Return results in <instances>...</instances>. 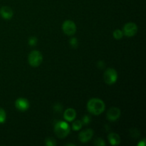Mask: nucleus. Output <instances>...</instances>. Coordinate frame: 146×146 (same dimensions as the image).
<instances>
[{
	"instance_id": "f257e3e1",
	"label": "nucleus",
	"mask_w": 146,
	"mask_h": 146,
	"mask_svg": "<svg viewBox=\"0 0 146 146\" xmlns=\"http://www.w3.org/2000/svg\"><path fill=\"white\" fill-rule=\"evenodd\" d=\"M106 106L104 101L100 98H91L87 104V110L90 113L98 115L105 111Z\"/></svg>"
},
{
	"instance_id": "f03ea898",
	"label": "nucleus",
	"mask_w": 146,
	"mask_h": 146,
	"mask_svg": "<svg viewBox=\"0 0 146 146\" xmlns=\"http://www.w3.org/2000/svg\"><path fill=\"white\" fill-rule=\"evenodd\" d=\"M71 131L69 125L65 121H58L54 125V133L59 138H64Z\"/></svg>"
},
{
	"instance_id": "7ed1b4c3",
	"label": "nucleus",
	"mask_w": 146,
	"mask_h": 146,
	"mask_svg": "<svg viewBox=\"0 0 146 146\" xmlns=\"http://www.w3.org/2000/svg\"><path fill=\"white\" fill-rule=\"evenodd\" d=\"M43 61V56L38 51H32L28 56V61L32 67H38L41 65Z\"/></svg>"
},
{
	"instance_id": "20e7f679",
	"label": "nucleus",
	"mask_w": 146,
	"mask_h": 146,
	"mask_svg": "<svg viewBox=\"0 0 146 146\" xmlns=\"http://www.w3.org/2000/svg\"><path fill=\"white\" fill-rule=\"evenodd\" d=\"M104 81L108 85H112L116 82L118 79L117 71L113 68H108L106 70L104 75Z\"/></svg>"
},
{
	"instance_id": "39448f33",
	"label": "nucleus",
	"mask_w": 146,
	"mask_h": 146,
	"mask_svg": "<svg viewBox=\"0 0 146 146\" xmlns=\"http://www.w3.org/2000/svg\"><path fill=\"white\" fill-rule=\"evenodd\" d=\"M62 29L64 34L68 36H72L76 31V26L71 20H66L62 25Z\"/></svg>"
},
{
	"instance_id": "423d86ee",
	"label": "nucleus",
	"mask_w": 146,
	"mask_h": 146,
	"mask_svg": "<svg viewBox=\"0 0 146 146\" xmlns=\"http://www.w3.org/2000/svg\"><path fill=\"white\" fill-rule=\"evenodd\" d=\"M137 31H138V27L133 22L127 23L124 25L123 29V34L128 37H132L135 36Z\"/></svg>"
},
{
	"instance_id": "0eeeda50",
	"label": "nucleus",
	"mask_w": 146,
	"mask_h": 146,
	"mask_svg": "<svg viewBox=\"0 0 146 146\" xmlns=\"http://www.w3.org/2000/svg\"><path fill=\"white\" fill-rule=\"evenodd\" d=\"M121 116V110L117 107H112L108 111L106 114L107 119L110 121H115Z\"/></svg>"
},
{
	"instance_id": "6e6552de",
	"label": "nucleus",
	"mask_w": 146,
	"mask_h": 146,
	"mask_svg": "<svg viewBox=\"0 0 146 146\" xmlns=\"http://www.w3.org/2000/svg\"><path fill=\"white\" fill-rule=\"evenodd\" d=\"M94 136V131L91 128H88L81 131L78 135V139L81 143H87Z\"/></svg>"
},
{
	"instance_id": "1a4fd4ad",
	"label": "nucleus",
	"mask_w": 146,
	"mask_h": 146,
	"mask_svg": "<svg viewBox=\"0 0 146 146\" xmlns=\"http://www.w3.org/2000/svg\"><path fill=\"white\" fill-rule=\"evenodd\" d=\"M15 106L19 111H25L29 108V102L24 98H19L15 101Z\"/></svg>"
},
{
	"instance_id": "9d476101",
	"label": "nucleus",
	"mask_w": 146,
	"mask_h": 146,
	"mask_svg": "<svg viewBox=\"0 0 146 146\" xmlns=\"http://www.w3.org/2000/svg\"><path fill=\"white\" fill-rule=\"evenodd\" d=\"M12 9L9 7H2L0 9V16L4 19H10L13 17Z\"/></svg>"
},
{
	"instance_id": "9b49d317",
	"label": "nucleus",
	"mask_w": 146,
	"mask_h": 146,
	"mask_svg": "<svg viewBox=\"0 0 146 146\" xmlns=\"http://www.w3.org/2000/svg\"><path fill=\"white\" fill-rule=\"evenodd\" d=\"M76 116V112L74 108H69L65 111L64 113V118L66 121H68V122H71L74 121Z\"/></svg>"
},
{
	"instance_id": "f8f14e48",
	"label": "nucleus",
	"mask_w": 146,
	"mask_h": 146,
	"mask_svg": "<svg viewBox=\"0 0 146 146\" xmlns=\"http://www.w3.org/2000/svg\"><path fill=\"white\" fill-rule=\"evenodd\" d=\"M108 141L112 145H118L121 143V138L119 135L115 133H111L108 136Z\"/></svg>"
},
{
	"instance_id": "ddd939ff",
	"label": "nucleus",
	"mask_w": 146,
	"mask_h": 146,
	"mask_svg": "<svg viewBox=\"0 0 146 146\" xmlns=\"http://www.w3.org/2000/svg\"><path fill=\"white\" fill-rule=\"evenodd\" d=\"M82 126H83V122L81 121H80V120H77V121H76L75 122L73 123L72 124V128L73 130L75 131L81 130V128H82Z\"/></svg>"
},
{
	"instance_id": "4468645a",
	"label": "nucleus",
	"mask_w": 146,
	"mask_h": 146,
	"mask_svg": "<svg viewBox=\"0 0 146 146\" xmlns=\"http://www.w3.org/2000/svg\"><path fill=\"white\" fill-rule=\"evenodd\" d=\"M113 37L115 39L119 40L123 38V31H121L120 29H115L113 31Z\"/></svg>"
},
{
	"instance_id": "2eb2a0df",
	"label": "nucleus",
	"mask_w": 146,
	"mask_h": 146,
	"mask_svg": "<svg viewBox=\"0 0 146 146\" xmlns=\"http://www.w3.org/2000/svg\"><path fill=\"white\" fill-rule=\"evenodd\" d=\"M7 118V114L3 108H0V123H4Z\"/></svg>"
},
{
	"instance_id": "dca6fc26",
	"label": "nucleus",
	"mask_w": 146,
	"mask_h": 146,
	"mask_svg": "<svg viewBox=\"0 0 146 146\" xmlns=\"http://www.w3.org/2000/svg\"><path fill=\"white\" fill-rule=\"evenodd\" d=\"M45 143L47 146H54L56 145V141L52 138H48L47 139H46Z\"/></svg>"
},
{
	"instance_id": "f3484780",
	"label": "nucleus",
	"mask_w": 146,
	"mask_h": 146,
	"mask_svg": "<svg viewBox=\"0 0 146 146\" xmlns=\"http://www.w3.org/2000/svg\"><path fill=\"white\" fill-rule=\"evenodd\" d=\"M38 41V39H37L36 37L35 36H31L29 38V44L31 46H34L36 45V43Z\"/></svg>"
},
{
	"instance_id": "a211bd4d",
	"label": "nucleus",
	"mask_w": 146,
	"mask_h": 146,
	"mask_svg": "<svg viewBox=\"0 0 146 146\" xmlns=\"http://www.w3.org/2000/svg\"><path fill=\"white\" fill-rule=\"evenodd\" d=\"M94 145H98V146H104L105 145V142H104V140L102 138H97L96 139L95 142H94Z\"/></svg>"
},
{
	"instance_id": "6ab92c4d",
	"label": "nucleus",
	"mask_w": 146,
	"mask_h": 146,
	"mask_svg": "<svg viewBox=\"0 0 146 146\" xmlns=\"http://www.w3.org/2000/svg\"><path fill=\"white\" fill-rule=\"evenodd\" d=\"M70 44L74 48H76L78 46V40L76 38H71L70 39Z\"/></svg>"
},
{
	"instance_id": "aec40b11",
	"label": "nucleus",
	"mask_w": 146,
	"mask_h": 146,
	"mask_svg": "<svg viewBox=\"0 0 146 146\" xmlns=\"http://www.w3.org/2000/svg\"><path fill=\"white\" fill-rule=\"evenodd\" d=\"M83 122V124H88V123L90 122V118L88 116V115H85V116L83 118L82 121H81Z\"/></svg>"
},
{
	"instance_id": "412c9836",
	"label": "nucleus",
	"mask_w": 146,
	"mask_h": 146,
	"mask_svg": "<svg viewBox=\"0 0 146 146\" xmlns=\"http://www.w3.org/2000/svg\"><path fill=\"white\" fill-rule=\"evenodd\" d=\"M138 146H145V140H143L142 142H140L138 144Z\"/></svg>"
}]
</instances>
